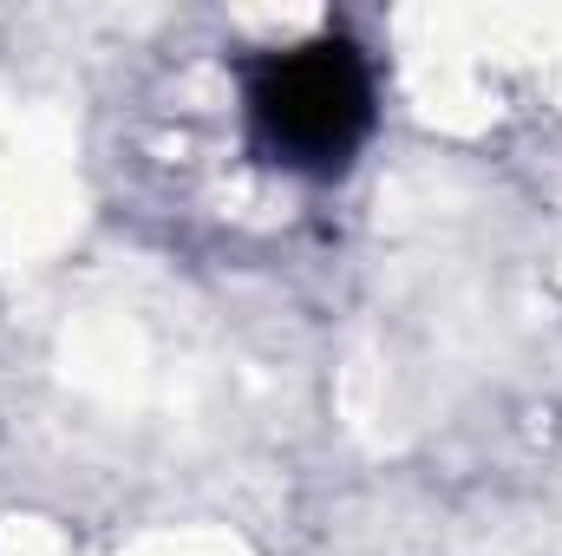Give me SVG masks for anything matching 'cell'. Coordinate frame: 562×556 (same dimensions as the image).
<instances>
[{"instance_id": "6da1fadb", "label": "cell", "mask_w": 562, "mask_h": 556, "mask_svg": "<svg viewBox=\"0 0 562 556\" xmlns=\"http://www.w3.org/2000/svg\"><path fill=\"white\" fill-rule=\"evenodd\" d=\"M256 132L294 170H340L373 125V86L353 46L321 40L269 59L256 79Z\"/></svg>"}]
</instances>
